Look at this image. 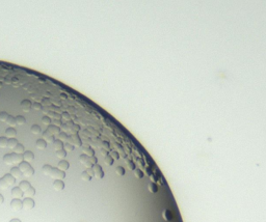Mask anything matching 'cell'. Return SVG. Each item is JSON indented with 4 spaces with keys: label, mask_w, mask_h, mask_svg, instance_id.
Returning <instances> with one entry per match:
<instances>
[{
    "label": "cell",
    "mask_w": 266,
    "mask_h": 222,
    "mask_svg": "<svg viewBox=\"0 0 266 222\" xmlns=\"http://www.w3.org/2000/svg\"><path fill=\"white\" fill-rule=\"evenodd\" d=\"M42 103H43V105H44V106H49V105H50V103H49V100L46 99V98H44V99L42 100Z\"/></svg>",
    "instance_id": "54"
},
{
    "label": "cell",
    "mask_w": 266,
    "mask_h": 222,
    "mask_svg": "<svg viewBox=\"0 0 266 222\" xmlns=\"http://www.w3.org/2000/svg\"><path fill=\"white\" fill-rule=\"evenodd\" d=\"M40 82H43V83H44V82H45V80H44V79H40Z\"/></svg>",
    "instance_id": "61"
},
{
    "label": "cell",
    "mask_w": 266,
    "mask_h": 222,
    "mask_svg": "<svg viewBox=\"0 0 266 222\" xmlns=\"http://www.w3.org/2000/svg\"><path fill=\"white\" fill-rule=\"evenodd\" d=\"M102 146H103L105 150H109L110 148V144L107 142V141H103V142H102Z\"/></svg>",
    "instance_id": "51"
},
{
    "label": "cell",
    "mask_w": 266,
    "mask_h": 222,
    "mask_svg": "<svg viewBox=\"0 0 266 222\" xmlns=\"http://www.w3.org/2000/svg\"><path fill=\"white\" fill-rule=\"evenodd\" d=\"M34 194H35V189L33 187H30L26 192H24L25 198H31V197H33V196H34Z\"/></svg>",
    "instance_id": "22"
},
{
    "label": "cell",
    "mask_w": 266,
    "mask_h": 222,
    "mask_svg": "<svg viewBox=\"0 0 266 222\" xmlns=\"http://www.w3.org/2000/svg\"><path fill=\"white\" fill-rule=\"evenodd\" d=\"M1 86H2V83H1V82H0V87H1Z\"/></svg>",
    "instance_id": "62"
},
{
    "label": "cell",
    "mask_w": 266,
    "mask_h": 222,
    "mask_svg": "<svg viewBox=\"0 0 266 222\" xmlns=\"http://www.w3.org/2000/svg\"><path fill=\"white\" fill-rule=\"evenodd\" d=\"M92 169H94L95 176H96V178H99V180L103 178V176H104V171H103V169H102V167H101V166H100L99 164H95L94 166H92Z\"/></svg>",
    "instance_id": "5"
},
{
    "label": "cell",
    "mask_w": 266,
    "mask_h": 222,
    "mask_svg": "<svg viewBox=\"0 0 266 222\" xmlns=\"http://www.w3.org/2000/svg\"><path fill=\"white\" fill-rule=\"evenodd\" d=\"M2 178H3V181L5 182V184H6L9 187L13 186V185L15 184V182H16V178H14V176H11L9 173H7V174H5V176H3Z\"/></svg>",
    "instance_id": "11"
},
{
    "label": "cell",
    "mask_w": 266,
    "mask_h": 222,
    "mask_svg": "<svg viewBox=\"0 0 266 222\" xmlns=\"http://www.w3.org/2000/svg\"><path fill=\"white\" fill-rule=\"evenodd\" d=\"M30 131H31V133H32V134H35V135L40 134V133L42 132V130H41V127L39 125H32V126H31V128H30Z\"/></svg>",
    "instance_id": "25"
},
{
    "label": "cell",
    "mask_w": 266,
    "mask_h": 222,
    "mask_svg": "<svg viewBox=\"0 0 266 222\" xmlns=\"http://www.w3.org/2000/svg\"><path fill=\"white\" fill-rule=\"evenodd\" d=\"M67 142L74 145V146H76V147H80L82 145V141H81V139H80V137L78 136V134H72L71 136H68Z\"/></svg>",
    "instance_id": "1"
},
{
    "label": "cell",
    "mask_w": 266,
    "mask_h": 222,
    "mask_svg": "<svg viewBox=\"0 0 266 222\" xmlns=\"http://www.w3.org/2000/svg\"><path fill=\"white\" fill-rule=\"evenodd\" d=\"M115 172H117L118 176H125V169H124L122 166H118V167L115 168Z\"/></svg>",
    "instance_id": "40"
},
{
    "label": "cell",
    "mask_w": 266,
    "mask_h": 222,
    "mask_svg": "<svg viewBox=\"0 0 266 222\" xmlns=\"http://www.w3.org/2000/svg\"><path fill=\"white\" fill-rule=\"evenodd\" d=\"M11 155V159H13V163L14 164H20L21 162L24 161V158H23V155L20 154H16V153H13Z\"/></svg>",
    "instance_id": "12"
},
{
    "label": "cell",
    "mask_w": 266,
    "mask_h": 222,
    "mask_svg": "<svg viewBox=\"0 0 266 222\" xmlns=\"http://www.w3.org/2000/svg\"><path fill=\"white\" fill-rule=\"evenodd\" d=\"M84 166H85L86 168H92V166H94V165H92V163L90 162V160H88L87 162H86L85 164H84Z\"/></svg>",
    "instance_id": "56"
},
{
    "label": "cell",
    "mask_w": 266,
    "mask_h": 222,
    "mask_svg": "<svg viewBox=\"0 0 266 222\" xmlns=\"http://www.w3.org/2000/svg\"><path fill=\"white\" fill-rule=\"evenodd\" d=\"M16 123H17V125H19V126H23L25 123H26V119H25V117L22 116V115H18V116L16 117Z\"/></svg>",
    "instance_id": "30"
},
{
    "label": "cell",
    "mask_w": 266,
    "mask_h": 222,
    "mask_svg": "<svg viewBox=\"0 0 266 222\" xmlns=\"http://www.w3.org/2000/svg\"><path fill=\"white\" fill-rule=\"evenodd\" d=\"M23 209L26 210V211H29V210H32L34 208V200L32 198H24L23 200Z\"/></svg>",
    "instance_id": "4"
},
{
    "label": "cell",
    "mask_w": 266,
    "mask_h": 222,
    "mask_svg": "<svg viewBox=\"0 0 266 222\" xmlns=\"http://www.w3.org/2000/svg\"><path fill=\"white\" fill-rule=\"evenodd\" d=\"M50 176L53 178V180H64L65 178H66V172L62 171V170L58 169V168H52V171H51V174Z\"/></svg>",
    "instance_id": "2"
},
{
    "label": "cell",
    "mask_w": 266,
    "mask_h": 222,
    "mask_svg": "<svg viewBox=\"0 0 266 222\" xmlns=\"http://www.w3.org/2000/svg\"><path fill=\"white\" fill-rule=\"evenodd\" d=\"M42 107H43V105L41 103H39V102H34V103L32 104V108L34 110H42Z\"/></svg>",
    "instance_id": "42"
},
{
    "label": "cell",
    "mask_w": 266,
    "mask_h": 222,
    "mask_svg": "<svg viewBox=\"0 0 266 222\" xmlns=\"http://www.w3.org/2000/svg\"><path fill=\"white\" fill-rule=\"evenodd\" d=\"M18 167H19V169L21 170V172H22L23 174L26 173V172H28L29 170L31 169V165L29 164L28 162H25V161H23V162H21L20 164L18 165Z\"/></svg>",
    "instance_id": "7"
},
{
    "label": "cell",
    "mask_w": 266,
    "mask_h": 222,
    "mask_svg": "<svg viewBox=\"0 0 266 222\" xmlns=\"http://www.w3.org/2000/svg\"><path fill=\"white\" fill-rule=\"evenodd\" d=\"M42 138L44 139V140L46 141L47 143H53V142H54V141H55L54 136H52V135H50L48 132H47V131H45V132H43V134H42Z\"/></svg>",
    "instance_id": "15"
},
{
    "label": "cell",
    "mask_w": 266,
    "mask_h": 222,
    "mask_svg": "<svg viewBox=\"0 0 266 222\" xmlns=\"http://www.w3.org/2000/svg\"><path fill=\"white\" fill-rule=\"evenodd\" d=\"M42 111H43V113H44V114H48V113L50 112V110H49L48 106H43V107H42Z\"/></svg>",
    "instance_id": "50"
},
{
    "label": "cell",
    "mask_w": 266,
    "mask_h": 222,
    "mask_svg": "<svg viewBox=\"0 0 266 222\" xmlns=\"http://www.w3.org/2000/svg\"><path fill=\"white\" fill-rule=\"evenodd\" d=\"M18 187L20 188L21 190H22L23 192H26L27 190L29 189V188L31 187V185L29 182H27V181H21L20 184H19V186Z\"/></svg>",
    "instance_id": "18"
},
{
    "label": "cell",
    "mask_w": 266,
    "mask_h": 222,
    "mask_svg": "<svg viewBox=\"0 0 266 222\" xmlns=\"http://www.w3.org/2000/svg\"><path fill=\"white\" fill-rule=\"evenodd\" d=\"M9 222H21V220H19V219H16V218H15V219H11Z\"/></svg>",
    "instance_id": "59"
},
{
    "label": "cell",
    "mask_w": 266,
    "mask_h": 222,
    "mask_svg": "<svg viewBox=\"0 0 266 222\" xmlns=\"http://www.w3.org/2000/svg\"><path fill=\"white\" fill-rule=\"evenodd\" d=\"M11 208L13 209V211L15 212H19L23 209V202L21 199L19 198H14L11 202Z\"/></svg>",
    "instance_id": "3"
},
{
    "label": "cell",
    "mask_w": 266,
    "mask_h": 222,
    "mask_svg": "<svg viewBox=\"0 0 266 222\" xmlns=\"http://www.w3.org/2000/svg\"><path fill=\"white\" fill-rule=\"evenodd\" d=\"M88 160H90V162L92 163V165H95V164H97L98 163V159L96 158V157L95 156H92V157H90V159H88Z\"/></svg>",
    "instance_id": "49"
},
{
    "label": "cell",
    "mask_w": 266,
    "mask_h": 222,
    "mask_svg": "<svg viewBox=\"0 0 266 222\" xmlns=\"http://www.w3.org/2000/svg\"><path fill=\"white\" fill-rule=\"evenodd\" d=\"M104 162H105V164H107L110 166V165L113 164V159H112V157L110 156V155H107V156L104 158Z\"/></svg>",
    "instance_id": "38"
},
{
    "label": "cell",
    "mask_w": 266,
    "mask_h": 222,
    "mask_svg": "<svg viewBox=\"0 0 266 222\" xmlns=\"http://www.w3.org/2000/svg\"><path fill=\"white\" fill-rule=\"evenodd\" d=\"M23 195H24V192H23L19 187H15L11 189V196H13L14 198H19V199H20L21 197H23Z\"/></svg>",
    "instance_id": "9"
},
{
    "label": "cell",
    "mask_w": 266,
    "mask_h": 222,
    "mask_svg": "<svg viewBox=\"0 0 266 222\" xmlns=\"http://www.w3.org/2000/svg\"><path fill=\"white\" fill-rule=\"evenodd\" d=\"M64 150L66 151L67 153H68V152H73V151H74V145H72V144H70V143L66 142L64 144Z\"/></svg>",
    "instance_id": "34"
},
{
    "label": "cell",
    "mask_w": 266,
    "mask_h": 222,
    "mask_svg": "<svg viewBox=\"0 0 266 222\" xmlns=\"http://www.w3.org/2000/svg\"><path fill=\"white\" fill-rule=\"evenodd\" d=\"M47 132L49 133L50 135H52V136H55V135H58L62 131H60V127H57V126H55V125H50L48 126V128H47Z\"/></svg>",
    "instance_id": "6"
},
{
    "label": "cell",
    "mask_w": 266,
    "mask_h": 222,
    "mask_svg": "<svg viewBox=\"0 0 266 222\" xmlns=\"http://www.w3.org/2000/svg\"><path fill=\"white\" fill-rule=\"evenodd\" d=\"M62 118H64V119H66V121H71V115L69 114V113H67V112H62Z\"/></svg>",
    "instance_id": "47"
},
{
    "label": "cell",
    "mask_w": 266,
    "mask_h": 222,
    "mask_svg": "<svg viewBox=\"0 0 266 222\" xmlns=\"http://www.w3.org/2000/svg\"><path fill=\"white\" fill-rule=\"evenodd\" d=\"M48 116L50 117L51 119H60L62 118V115L60 114H57L56 112H54V111H50V112L48 113Z\"/></svg>",
    "instance_id": "31"
},
{
    "label": "cell",
    "mask_w": 266,
    "mask_h": 222,
    "mask_svg": "<svg viewBox=\"0 0 266 222\" xmlns=\"http://www.w3.org/2000/svg\"><path fill=\"white\" fill-rule=\"evenodd\" d=\"M7 144H9V139L6 137H0V147L5 148L7 147Z\"/></svg>",
    "instance_id": "29"
},
{
    "label": "cell",
    "mask_w": 266,
    "mask_h": 222,
    "mask_svg": "<svg viewBox=\"0 0 266 222\" xmlns=\"http://www.w3.org/2000/svg\"><path fill=\"white\" fill-rule=\"evenodd\" d=\"M53 188L55 191H62L65 189V183L62 180H56L53 183Z\"/></svg>",
    "instance_id": "10"
},
{
    "label": "cell",
    "mask_w": 266,
    "mask_h": 222,
    "mask_svg": "<svg viewBox=\"0 0 266 222\" xmlns=\"http://www.w3.org/2000/svg\"><path fill=\"white\" fill-rule=\"evenodd\" d=\"M58 139L62 142H67V139H68V135H67L66 132H60L58 134Z\"/></svg>",
    "instance_id": "36"
},
{
    "label": "cell",
    "mask_w": 266,
    "mask_h": 222,
    "mask_svg": "<svg viewBox=\"0 0 266 222\" xmlns=\"http://www.w3.org/2000/svg\"><path fill=\"white\" fill-rule=\"evenodd\" d=\"M3 162L6 165H13V159H11V154H6L3 157Z\"/></svg>",
    "instance_id": "27"
},
{
    "label": "cell",
    "mask_w": 266,
    "mask_h": 222,
    "mask_svg": "<svg viewBox=\"0 0 266 222\" xmlns=\"http://www.w3.org/2000/svg\"><path fill=\"white\" fill-rule=\"evenodd\" d=\"M56 156H57V158H60V159H62V160H64V159L67 157V152L65 150L57 151V152H56Z\"/></svg>",
    "instance_id": "32"
},
{
    "label": "cell",
    "mask_w": 266,
    "mask_h": 222,
    "mask_svg": "<svg viewBox=\"0 0 266 222\" xmlns=\"http://www.w3.org/2000/svg\"><path fill=\"white\" fill-rule=\"evenodd\" d=\"M7 117H9V114H7L5 111H1V112H0V121H2V123H6Z\"/></svg>",
    "instance_id": "33"
},
{
    "label": "cell",
    "mask_w": 266,
    "mask_h": 222,
    "mask_svg": "<svg viewBox=\"0 0 266 222\" xmlns=\"http://www.w3.org/2000/svg\"><path fill=\"white\" fill-rule=\"evenodd\" d=\"M0 188H1V189H3V190H6L7 188H9V186L5 184V182L3 181L2 178H0Z\"/></svg>",
    "instance_id": "44"
},
{
    "label": "cell",
    "mask_w": 266,
    "mask_h": 222,
    "mask_svg": "<svg viewBox=\"0 0 266 222\" xmlns=\"http://www.w3.org/2000/svg\"><path fill=\"white\" fill-rule=\"evenodd\" d=\"M110 156L112 157V159H113V160H118V159L120 158V155H119V153L117 152V151H112L111 153H110Z\"/></svg>",
    "instance_id": "45"
},
{
    "label": "cell",
    "mask_w": 266,
    "mask_h": 222,
    "mask_svg": "<svg viewBox=\"0 0 266 222\" xmlns=\"http://www.w3.org/2000/svg\"><path fill=\"white\" fill-rule=\"evenodd\" d=\"M81 178L83 181H86V182H90V181L92 180V176H90L86 171H83L81 173Z\"/></svg>",
    "instance_id": "41"
},
{
    "label": "cell",
    "mask_w": 266,
    "mask_h": 222,
    "mask_svg": "<svg viewBox=\"0 0 266 222\" xmlns=\"http://www.w3.org/2000/svg\"><path fill=\"white\" fill-rule=\"evenodd\" d=\"M60 98H62V99H67V96L64 95V94H60Z\"/></svg>",
    "instance_id": "60"
},
{
    "label": "cell",
    "mask_w": 266,
    "mask_h": 222,
    "mask_svg": "<svg viewBox=\"0 0 266 222\" xmlns=\"http://www.w3.org/2000/svg\"><path fill=\"white\" fill-rule=\"evenodd\" d=\"M85 171L87 172V173L90 174V176H92H92H95V172H94V169H92V168H87V169H86Z\"/></svg>",
    "instance_id": "52"
},
{
    "label": "cell",
    "mask_w": 266,
    "mask_h": 222,
    "mask_svg": "<svg viewBox=\"0 0 266 222\" xmlns=\"http://www.w3.org/2000/svg\"><path fill=\"white\" fill-rule=\"evenodd\" d=\"M18 143H19V142H18V140L16 138H9L7 146H9V148H11V150H14V148L17 146Z\"/></svg>",
    "instance_id": "24"
},
{
    "label": "cell",
    "mask_w": 266,
    "mask_h": 222,
    "mask_svg": "<svg viewBox=\"0 0 266 222\" xmlns=\"http://www.w3.org/2000/svg\"><path fill=\"white\" fill-rule=\"evenodd\" d=\"M3 201H4V197L2 196V194H0V205H2Z\"/></svg>",
    "instance_id": "58"
},
{
    "label": "cell",
    "mask_w": 266,
    "mask_h": 222,
    "mask_svg": "<svg viewBox=\"0 0 266 222\" xmlns=\"http://www.w3.org/2000/svg\"><path fill=\"white\" fill-rule=\"evenodd\" d=\"M35 146H37V148H39V150H45L47 147V142L43 138L37 139V142H35Z\"/></svg>",
    "instance_id": "19"
},
{
    "label": "cell",
    "mask_w": 266,
    "mask_h": 222,
    "mask_svg": "<svg viewBox=\"0 0 266 222\" xmlns=\"http://www.w3.org/2000/svg\"><path fill=\"white\" fill-rule=\"evenodd\" d=\"M9 174L11 176H14L15 178H20L23 176V173L21 172V170L19 169V167H13L9 171Z\"/></svg>",
    "instance_id": "13"
},
{
    "label": "cell",
    "mask_w": 266,
    "mask_h": 222,
    "mask_svg": "<svg viewBox=\"0 0 266 222\" xmlns=\"http://www.w3.org/2000/svg\"><path fill=\"white\" fill-rule=\"evenodd\" d=\"M149 190L152 192V193H154V192H157V188L154 184H150L149 185Z\"/></svg>",
    "instance_id": "48"
},
{
    "label": "cell",
    "mask_w": 266,
    "mask_h": 222,
    "mask_svg": "<svg viewBox=\"0 0 266 222\" xmlns=\"http://www.w3.org/2000/svg\"><path fill=\"white\" fill-rule=\"evenodd\" d=\"M5 136L9 137V138H16L17 136V131L15 130V128H7L6 130H5Z\"/></svg>",
    "instance_id": "16"
},
{
    "label": "cell",
    "mask_w": 266,
    "mask_h": 222,
    "mask_svg": "<svg viewBox=\"0 0 266 222\" xmlns=\"http://www.w3.org/2000/svg\"><path fill=\"white\" fill-rule=\"evenodd\" d=\"M79 130H80V127L78 125H73L72 127H70V131L72 132V134H77Z\"/></svg>",
    "instance_id": "39"
},
{
    "label": "cell",
    "mask_w": 266,
    "mask_h": 222,
    "mask_svg": "<svg viewBox=\"0 0 266 222\" xmlns=\"http://www.w3.org/2000/svg\"><path fill=\"white\" fill-rule=\"evenodd\" d=\"M134 174H135V176L138 178H143V172L141 171V170H139V169H135L134 170Z\"/></svg>",
    "instance_id": "43"
},
{
    "label": "cell",
    "mask_w": 266,
    "mask_h": 222,
    "mask_svg": "<svg viewBox=\"0 0 266 222\" xmlns=\"http://www.w3.org/2000/svg\"><path fill=\"white\" fill-rule=\"evenodd\" d=\"M51 121H52V119H51L50 117L48 116V115H45V116L42 117V123H44V125L50 126L51 125Z\"/></svg>",
    "instance_id": "35"
},
{
    "label": "cell",
    "mask_w": 266,
    "mask_h": 222,
    "mask_svg": "<svg viewBox=\"0 0 266 222\" xmlns=\"http://www.w3.org/2000/svg\"><path fill=\"white\" fill-rule=\"evenodd\" d=\"M52 168H53L52 166H51V165H49V164L44 165V166H43V168H42L43 173H44L45 176H50L51 171H52Z\"/></svg>",
    "instance_id": "21"
},
{
    "label": "cell",
    "mask_w": 266,
    "mask_h": 222,
    "mask_svg": "<svg viewBox=\"0 0 266 222\" xmlns=\"http://www.w3.org/2000/svg\"><path fill=\"white\" fill-rule=\"evenodd\" d=\"M64 144L65 143L62 142V141H60V139H57V140H55L54 142H53V146H54V150L57 152V151H60V150H64Z\"/></svg>",
    "instance_id": "20"
},
{
    "label": "cell",
    "mask_w": 266,
    "mask_h": 222,
    "mask_svg": "<svg viewBox=\"0 0 266 222\" xmlns=\"http://www.w3.org/2000/svg\"><path fill=\"white\" fill-rule=\"evenodd\" d=\"M23 158H24V161L25 162H32L33 159H34V155H33L32 152H30V151H26V152H24V154H23Z\"/></svg>",
    "instance_id": "14"
},
{
    "label": "cell",
    "mask_w": 266,
    "mask_h": 222,
    "mask_svg": "<svg viewBox=\"0 0 266 222\" xmlns=\"http://www.w3.org/2000/svg\"><path fill=\"white\" fill-rule=\"evenodd\" d=\"M24 146H23L21 143H18L17 146L14 148V153H16V154H20V155H23L24 154Z\"/></svg>",
    "instance_id": "23"
},
{
    "label": "cell",
    "mask_w": 266,
    "mask_h": 222,
    "mask_svg": "<svg viewBox=\"0 0 266 222\" xmlns=\"http://www.w3.org/2000/svg\"><path fill=\"white\" fill-rule=\"evenodd\" d=\"M6 123L9 126V127L14 128L16 125H17V123H16V117H14L13 115H9V117H7V121H6Z\"/></svg>",
    "instance_id": "26"
},
{
    "label": "cell",
    "mask_w": 266,
    "mask_h": 222,
    "mask_svg": "<svg viewBox=\"0 0 266 222\" xmlns=\"http://www.w3.org/2000/svg\"><path fill=\"white\" fill-rule=\"evenodd\" d=\"M163 218H164L165 220H167V221H171V220L173 219V216H172V214H169L168 212H165V213L163 214Z\"/></svg>",
    "instance_id": "46"
},
{
    "label": "cell",
    "mask_w": 266,
    "mask_h": 222,
    "mask_svg": "<svg viewBox=\"0 0 266 222\" xmlns=\"http://www.w3.org/2000/svg\"><path fill=\"white\" fill-rule=\"evenodd\" d=\"M83 153L88 157L95 156V151L92 150V147H83Z\"/></svg>",
    "instance_id": "28"
},
{
    "label": "cell",
    "mask_w": 266,
    "mask_h": 222,
    "mask_svg": "<svg viewBox=\"0 0 266 222\" xmlns=\"http://www.w3.org/2000/svg\"><path fill=\"white\" fill-rule=\"evenodd\" d=\"M101 154L103 155L104 157H106V156H107V155H108V152H107V151H106V150H101Z\"/></svg>",
    "instance_id": "57"
},
{
    "label": "cell",
    "mask_w": 266,
    "mask_h": 222,
    "mask_svg": "<svg viewBox=\"0 0 266 222\" xmlns=\"http://www.w3.org/2000/svg\"><path fill=\"white\" fill-rule=\"evenodd\" d=\"M20 106L24 112H29L31 110V108H32V104H31V102L29 101V100H23V101L21 102Z\"/></svg>",
    "instance_id": "8"
},
{
    "label": "cell",
    "mask_w": 266,
    "mask_h": 222,
    "mask_svg": "<svg viewBox=\"0 0 266 222\" xmlns=\"http://www.w3.org/2000/svg\"><path fill=\"white\" fill-rule=\"evenodd\" d=\"M69 167H70V163H69L68 161H66V160H60V163H58V166H57L58 169L62 170V171L68 170Z\"/></svg>",
    "instance_id": "17"
},
{
    "label": "cell",
    "mask_w": 266,
    "mask_h": 222,
    "mask_svg": "<svg viewBox=\"0 0 266 222\" xmlns=\"http://www.w3.org/2000/svg\"><path fill=\"white\" fill-rule=\"evenodd\" d=\"M128 166H129V168L131 170H135V164L133 162H131V161L128 162Z\"/></svg>",
    "instance_id": "53"
},
{
    "label": "cell",
    "mask_w": 266,
    "mask_h": 222,
    "mask_svg": "<svg viewBox=\"0 0 266 222\" xmlns=\"http://www.w3.org/2000/svg\"><path fill=\"white\" fill-rule=\"evenodd\" d=\"M54 125L57 126V127H60L62 123V121H60V119H54Z\"/></svg>",
    "instance_id": "55"
},
{
    "label": "cell",
    "mask_w": 266,
    "mask_h": 222,
    "mask_svg": "<svg viewBox=\"0 0 266 222\" xmlns=\"http://www.w3.org/2000/svg\"><path fill=\"white\" fill-rule=\"evenodd\" d=\"M88 159H90V157L86 156L85 154H82V155H80V156H79V161H80V163H82V164H83V165L85 164L86 162H87Z\"/></svg>",
    "instance_id": "37"
}]
</instances>
